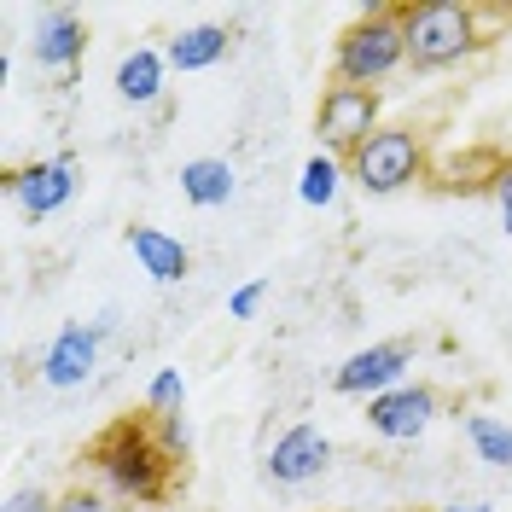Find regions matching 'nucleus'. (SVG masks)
<instances>
[{"instance_id":"obj_1","label":"nucleus","mask_w":512,"mask_h":512,"mask_svg":"<svg viewBox=\"0 0 512 512\" xmlns=\"http://www.w3.org/2000/svg\"><path fill=\"white\" fill-rule=\"evenodd\" d=\"M82 466L94 472V483L111 501H128V507H163L169 489L181 483V460L163 448L158 419L146 408L117 414L105 431H94L82 448Z\"/></svg>"},{"instance_id":"obj_2","label":"nucleus","mask_w":512,"mask_h":512,"mask_svg":"<svg viewBox=\"0 0 512 512\" xmlns=\"http://www.w3.org/2000/svg\"><path fill=\"white\" fill-rule=\"evenodd\" d=\"M408 18V70H454V64L478 59L495 35L483 30V6L472 0H402Z\"/></svg>"},{"instance_id":"obj_3","label":"nucleus","mask_w":512,"mask_h":512,"mask_svg":"<svg viewBox=\"0 0 512 512\" xmlns=\"http://www.w3.org/2000/svg\"><path fill=\"white\" fill-rule=\"evenodd\" d=\"M408 64V18L402 6H367L332 41V82L379 88Z\"/></svg>"},{"instance_id":"obj_4","label":"nucleus","mask_w":512,"mask_h":512,"mask_svg":"<svg viewBox=\"0 0 512 512\" xmlns=\"http://www.w3.org/2000/svg\"><path fill=\"white\" fill-rule=\"evenodd\" d=\"M350 181L373 198H390V192H408L431 175V152H425V128L414 123H384L367 146H355L350 158Z\"/></svg>"},{"instance_id":"obj_5","label":"nucleus","mask_w":512,"mask_h":512,"mask_svg":"<svg viewBox=\"0 0 512 512\" xmlns=\"http://www.w3.org/2000/svg\"><path fill=\"white\" fill-rule=\"evenodd\" d=\"M384 128V88H350V82H326L315 105V140L320 152L350 158L355 146H367Z\"/></svg>"},{"instance_id":"obj_6","label":"nucleus","mask_w":512,"mask_h":512,"mask_svg":"<svg viewBox=\"0 0 512 512\" xmlns=\"http://www.w3.org/2000/svg\"><path fill=\"white\" fill-rule=\"evenodd\" d=\"M0 192L30 216V222H47V216H59L64 204L76 198V158H35V163H12L6 175H0Z\"/></svg>"},{"instance_id":"obj_7","label":"nucleus","mask_w":512,"mask_h":512,"mask_svg":"<svg viewBox=\"0 0 512 512\" xmlns=\"http://www.w3.org/2000/svg\"><path fill=\"white\" fill-rule=\"evenodd\" d=\"M443 414V390L425 379H408L396 384V390H384L367 402V431L384 437V443H414L431 431V419Z\"/></svg>"},{"instance_id":"obj_8","label":"nucleus","mask_w":512,"mask_h":512,"mask_svg":"<svg viewBox=\"0 0 512 512\" xmlns=\"http://www.w3.org/2000/svg\"><path fill=\"white\" fill-rule=\"evenodd\" d=\"M408 367H414V344H408V338H384V344L355 350L350 361L332 373V390H338V396H361V402H373V396H384V390L408 384Z\"/></svg>"},{"instance_id":"obj_9","label":"nucleus","mask_w":512,"mask_h":512,"mask_svg":"<svg viewBox=\"0 0 512 512\" xmlns=\"http://www.w3.org/2000/svg\"><path fill=\"white\" fill-rule=\"evenodd\" d=\"M332 466V437L320 431V425H286L274 448H268V460H262V472L268 483H280V489H303V483H315L320 472Z\"/></svg>"},{"instance_id":"obj_10","label":"nucleus","mask_w":512,"mask_h":512,"mask_svg":"<svg viewBox=\"0 0 512 512\" xmlns=\"http://www.w3.org/2000/svg\"><path fill=\"white\" fill-rule=\"evenodd\" d=\"M111 332V320H94V326H64L59 338L41 350V384L47 390H76V384L94 379L99 367V338Z\"/></svg>"},{"instance_id":"obj_11","label":"nucleus","mask_w":512,"mask_h":512,"mask_svg":"<svg viewBox=\"0 0 512 512\" xmlns=\"http://www.w3.org/2000/svg\"><path fill=\"white\" fill-rule=\"evenodd\" d=\"M88 53V18L76 6H47L30 30V59L53 76H70Z\"/></svg>"},{"instance_id":"obj_12","label":"nucleus","mask_w":512,"mask_h":512,"mask_svg":"<svg viewBox=\"0 0 512 512\" xmlns=\"http://www.w3.org/2000/svg\"><path fill=\"white\" fill-rule=\"evenodd\" d=\"M128 251H134V262H140V274L158 280V286H181V280L192 274V251L175 239V233H163V227H152V222L128 227Z\"/></svg>"},{"instance_id":"obj_13","label":"nucleus","mask_w":512,"mask_h":512,"mask_svg":"<svg viewBox=\"0 0 512 512\" xmlns=\"http://www.w3.org/2000/svg\"><path fill=\"white\" fill-rule=\"evenodd\" d=\"M227 53H233V30H227V24H192V30L169 35V47H163L169 70H181V76L210 70V64H222Z\"/></svg>"},{"instance_id":"obj_14","label":"nucleus","mask_w":512,"mask_h":512,"mask_svg":"<svg viewBox=\"0 0 512 512\" xmlns=\"http://www.w3.org/2000/svg\"><path fill=\"white\" fill-rule=\"evenodd\" d=\"M163 82H169V59L158 47H134L117 59V99L123 105H158Z\"/></svg>"},{"instance_id":"obj_15","label":"nucleus","mask_w":512,"mask_h":512,"mask_svg":"<svg viewBox=\"0 0 512 512\" xmlns=\"http://www.w3.org/2000/svg\"><path fill=\"white\" fill-rule=\"evenodd\" d=\"M233 192H239V175H233V163L227 158L181 163V198H187L192 210H222Z\"/></svg>"},{"instance_id":"obj_16","label":"nucleus","mask_w":512,"mask_h":512,"mask_svg":"<svg viewBox=\"0 0 512 512\" xmlns=\"http://www.w3.org/2000/svg\"><path fill=\"white\" fill-rule=\"evenodd\" d=\"M344 158H332V152H315V158L303 163V181H297V198L309 204V210H326V204H338V187H344Z\"/></svg>"},{"instance_id":"obj_17","label":"nucleus","mask_w":512,"mask_h":512,"mask_svg":"<svg viewBox=\"0 0 512 512\" xmlns=\"http://www.w3.org/2000/svg\"><path fill=\"white\" fill-rule=\"evenodd\" d=\"M466 437H472V448H478L483 466H501V472H512V425L495 414H466Z\"/></svg>"},{"instance_id":"obj_18","label":"nucleus","mask_w":512,"mask_h":512,"mask_svg":"<svg viewBox=\"0 0 512 512\" xmlns=\"http://www.w3.org/2000/svg\"><path fill=\"white\" fill-rule=\"evenodd\" d=\"M187 408V379H181V367H158L152 384H146V414L152 419H175Z\"/></svg>"},{"instance_id":"obj_19","label":"nucleus","mask_w":512,"mask_h":512,"mask_svg":"<svg viewBox=\"0 0 512 512\" xmlns=\"http://www.w3.org/2000/svg\"><path fill=\"white\" fill-rule=\"evenodd\" d=\"M59 512H117V501H111L99 483H70L59 495Z\"/></svg>"},{"instance_id":"obj_20","label":"nucleus","mask_w":512,"mask_h":512,"mask_svg":"<svg viewBox=\"0 0 512 512\" xmlns=\"http://www.w3.org/2000/svg\"><path fill=\"white\" fill-rule=\"evenodd\" d=\"M0 512H59V495L41 489V483H18V489L0 501Z\"/></svg>"},{"instance_id":"obj_21","label":"nucleus","mask_w":512,"mask_h":512,"mask_svg":"<svg viewBox=\"0 0 512 512\" xmlns=\"http://www.w3.org/2000/svg\"><path fill=\"white\" fill-rule=\"evenodd\" d=\"M262 303H268V280H245V286L227 297V315H233V320H256Z\"/></svg>"},{"instance_id":"obj_22","label":"nucleus","mask_w":512,"mask_h":512,"mask_svg":"<svg viewBox=\"0 0 512 512\" xmlns=\"http://www.w3.org/2000/svg\"><path fill=\"white\" fill-rule=\"evenodd\" d=\"M489 198H495V210H501V222L512 233V158L495 163V175H489Z\"/></svg>"},{"instance_id":"obj_23","label":"nucleus","mask_w":512,"mask_h":512,"mask_svg":"<svg viewBox=\"0 0 512 512\" xmlns=\"http://www.w3.org/2000/svg\"><path fill=\"white\" fill-rule=\"evenodd\" d=\"M443 512H495L489 501H454V507H443Z\"/></svg>"}]
</instances>
